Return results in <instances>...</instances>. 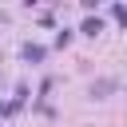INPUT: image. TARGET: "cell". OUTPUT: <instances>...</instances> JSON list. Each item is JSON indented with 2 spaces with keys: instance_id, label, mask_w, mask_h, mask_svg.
<instances>
[{
  "instance_id": "obj_1",
  "label": "cell",
  "mask_w": 127,
  "mask_h": 127,
  "mask_svg": "<svg viewBox=\"0 0 127 127\" xmlns=\"http://www.w3.org/2000/svg\"><path fill=\"white\" fill-rule=\"evenodd\" d=\"M44 56H48V52H44L40 44H24V60H28V64H44Z\"/></svg>"
},
{
  "instance_id": "obj_2",
  "label": "cell",
  "mask_w": 127,
  "mask_h": 127,
  "mask_svg": "<svg viewBox=\"0 0 127 127\" xmlns=\"http://www.w3.org/2000/svg\"><path fill=\"white\" fill-rule=\"evenodd\" d=\"M79 32H83V36H99V32H103V20H99V16H87Z\"/></svg>"
},
{
  "instance_id": "obj_3",
  "label": "cell",
  "mask_w": 127,
  "mask_h": 127,
  "mask_svg": "<svg viewBox=\"0 0 127 127\" xmlns=\"http://www.w3.org/2000/svg\"><path fill=\"white\" fill-rule=\"evenodd\" d=\"M111 16H115L119 24H127V8H123V4H111Z\"/></svg>"
}]
</instances>
